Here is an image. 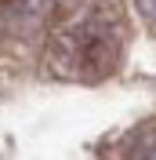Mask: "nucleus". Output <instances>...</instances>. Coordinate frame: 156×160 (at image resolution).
<instances>
[{"instance_id":"7ed1b4c3","label":"nucleus","mask_w":156,"mask_h":160,"mask_svg":"<svg viewBox=\"0 0 156 160\" xmlns=\"http://www.w3.org/2000/svg\"><path fill=\"white\" fill-rule=\"evenodd\" d=\"M134 4H138V11H142V18L156 29V0H134Z\"/></svg>"},{"instance_id":"f257e3e1","label":"nucleus","mask_w":156,"mask_h":160,"mask_svg":"<svg viewBox=\"0 0 156 160\" xmlns=\"http://www.w3.org/2000/svg\"><path fill=\"white\" fill-rule=\"evenodd\" d=\"M124 18L116 15L113 4L91 0L80 4L55 26L47 44V69L62 80H95L109 77L124 58Z\"/></svg>"},{"instance_id":"f03ea898","label":"nucleus","mask_w":156,"mask_h":160,"mask_svg":"<svg viewBox=\"0 0 156 160\" xmlns=\"http://www.w3.org/2000/svg\"><path fill=\"white\" fill-rule=\"evenodd\" d=\"M124 160H156V124L142 128V131L134 135V138L127 142Z\"/></svg>"}]
</instances>
